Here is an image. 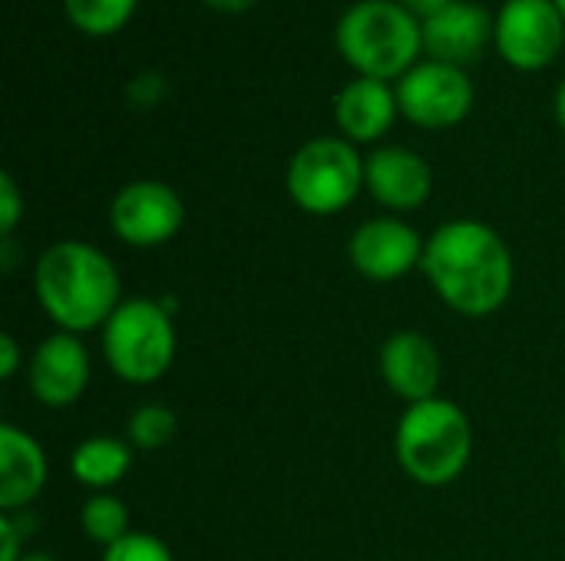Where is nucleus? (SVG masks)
<instances>
[{
    "label": "nucleus",
    "instance_id": "4468645a",
    "mask_svg": "<svg viewBox=\"0 0 565 561\" xmlns=\"http://www.w3.org/2000/svg\"><path fill=\"white\" fill-rule=\"evenodd\" d=\"M397 116H401L397 89H394V83H384V79L354 76L334 96L338 136H344L354 145L381 142L391 132V126L397 122Z\"/></svg>",
    "mask_w": 565,
    "mask_h": 561
},
{
    "label": "nucleus",
    "instance_id": "cd10ccee",
    "mask_svg": "<svg viewBox=\"0 0 565 561\" xmlns=\"http://www.w3.org/2000/svg\"><path fill=\"white\" fill-rule=\"evenodd\" d=\"M553 112H556V122H559V129L565 132V79L559 83V89H556V99H553Z\"/></svg>",
    "mask_w": 565,
    "mask_h": 561
},
{
    "label": "nucleus",
    "instance_id": "39448f33",
    "mask_svg": "<svg viewBox=\"0 0 565 561\" xmlns=\"http://www.w3.org/2000/svg\"><path fill=\"white\" fill-rule=\"evenodd\" d=\"M103 357L122 384L149 387L162 380L175 360L172 301H122L103 327Z\"/></svg>",
    "mask_w": 565,
    "mask_h": 561
},
{
    "label": "nucleus",
    "instance_id": "9b49d317",
    "mask_svg": "<svg viewBox=\"0 0 565 561\" xmlns=\"http://www.w3.org/2000/svg\"><path fill=\"white\" fill-rule=\"evenodd\" d=\"M89 370L93 367H89V354L83 341L76 334L56 331L33 347L26 360V384H30V393L43 407L63 410V407H73L86 393Z\"/></svg>",
    "mask_w": 565,
    "mask_h": 561
},
{
    "label": "nucleus",
    "instance_id": "f257e3e1",
    "mask_svg": "<svg viewBox=\"0 0 565 561\" xmlns=\"http://www.w3.org/2000/svg\"><path fill=\"white\" fill-rule=\"evenodd\" d=\"M424 274L437 298L467 317L497 314L513 291V255L500 231L477 218L444 222L424 248Z\"/></svg>",
    "mask_w": 565,
    "mask_h": 561
},
{
    "label": "nucleus",
    "instance_id": "412c9836",
    "mask_svg": "<svg viewBox=\"0 0 565 561\" xmlns=\"http://www.w3.org/2000/svg\"><path fill=\"white\" fill-rule=\"evenodd\" d=\"M103 561H175L169 546L149 532H129L122 542L103 552Z\"/></svg>",
    "mask_w": 565,
    "mask_h": 561
},
{
    "label": "nucleus",
    "instance_id": "9d476101",
    "mask_svg": "<svg viewBox=\"0 0 565 561\" xmlns=\"http://www.w3.org/2000/svg\"><path fill=\"white\" fill-rule=\"evenodd\" d=\"M424 248L427 241L414 225H407L397 215H381L367 218L354 228L348 241V258L354 271L367 281L387 284L407 278L414 268L424 265Z\"/></svg>",
    "mask_w": 565,
    "mask_h": 561
},
{
    "label": "nucleus",
    "instance_id": "f3484780",
    "mask_svg": "<svg viewBox=\"0 0 565 561\" xmlns=\"http://www.w3.org/2000/svg\"><path fill=\"white\" fill-rule=\"evenodd\" d=\"M132 470V443L119 436H89L70 453V473L93 493H109Z\"/></svg>",
    "mask_w": 565,
    "mask_h": 561
},
{
    "label": "nucleus",
    "instance_id": "393cba45",
    "mask_svg": "<svg viewBox=\"0 0 565 561\" xmlns=\"http://www.w3.org/2000/svg\"><path fill=\"white\" fill-rule=\"evenodd\" d=\"M20 367V344L10 334H0V377L10 380Z\"/></svg>",
    "mask_w": 565,
    "mask_h": 561
},
{
    "label": "nucleus",
    "instance_id": "bb28decb",
    "mask_svg": "<svg viewBox=\"0 0 565 561\" xmlns=\"http://www.w3.org/2000/svg\"><path fill=\"white\" fill-rule=\"evenodd\" d=\"M205 7H212V10H218V13H245V10H252L258 0H202Z\"/></svg>",
    "mask_w": 565,
    "mask_h": 561
},
{
    "label": "nucleus",
    "instance_id": "4be33fe9",
    "mask_svg": "<svg viewBox=\"0 0 565 561\" xmlns=\"http://www.w3.org/2000/svg\"><path fill=\"white\" fill-rule=\"evenodd\" d=\"M20 215H23V195H20V188L13 182V175L0 172V235L3 238L13 235Z\"/></svg>",
    "mask_w": 565,
    "mask_h": 561
},
{
    "label": "nucleus",
    "instance_id": "7ed1b4c3",
    "mask_svg": "<svg viewBox=\"0 0 565 561\" xmlns=\"http://www.w3.org/2000/svg\"><path fill=\"white\" fill-rule=\"evenodd\" d=\"M334 46L354 76L397 83L424 60V20L397 0H354L334 23Z\"/></svg>",
    "mask_w": 565,
    "mask_h": 561
},
{
    "label": "nucleus",
    "instance_id": "6e6552de",
    "mask_svg": "<svg viewBox=\"0 0 565 561\" xmlns=\"http://www.w3.org/2000/svg\"><path fill=\"white\" fill-rule=\"evenodd\" d=\"M565 46V20L556 0H503L493 13V50L516 73L550 69Z\"/></svg>",
    "mask_w": 565,
    "mask_h": 561
},
{
    "label": "nucleus",
    "instance_id": "a878e982",
    "mask_svg": "<svg viewBox=\"0 0 565 561\" xmlns=\"http://www.w3.org/2000/svg\"><path fill=\"white\" fill-rule=\"evenodd\" d=\"M404 10H411L417 20H427V17H434L437 10H444L447 3H454V0H397Z\"/></svg>",
    "mask_w": 565,
    "mask_h": 561
},
{
    "label": "nucleus",
    "instance_id": "a211bd4d",
    "mask_svg": "<svg viewBox=\"0 0 565 561\" xmlns=\"http://www.w3.org/2000/svg\"><path fill=\"white\" fill-rule=\"evenodd\" d=\"M79 526H83L89 542L103 546V552L113 549L116 542H122L132 532L129 529V509L113 493H93L79 509Z\"/></svg>",
    "mask_w": 565,
    "mask_h": 561
},
{
    "label": "nucleus",
    "instance_id": "dca6fc26",
    "mask_svg": "<svg viewBox=\"0 0 565 561\" xmlns=\"http://www.w3.org/2000/svg\"><path fill=\"white\" fill-rule=\"evenodd\" d=\"M46 486V453L43 446L13 423L0 427V509H26Z\"/></svg>",
    "mask_w": 565,
    "mask_h": 561
},
{
    "label": "nucleus",
    "instance_id": "20e7f679",
    "mask_svg": "<svg viewBox=\"0 0 565 561\" xmlns=\"http://www.w3.org/2000/svg\"><path fill=\"white\" fill-rule=\"evenodd\" d=\"M401 470L427 489L450 486L463 476L473 456V427L463 407L447 397L411 403L394 433Z\"/></svg>",
    "mask_w": 565,
    "mask_h": 561
},
{
    "label": "nucleus",
    "instance_id": "0eeeda50",
    "mask_svg": "<svg viewBox=\"0 0 565 561\" xmlns=\"http://www.w3.org/2000/svg\"><path fill=\"white\" fill-rule=\"evenodd\" d=\"M401 116L420 129H454L460 126L477 103L473 76L463 66L424 56L414 69H407L397 83Z\"/></svg>",
    "mask_w": 565,
    "mask_h": 561
},
{
    "label": "nucleus",
    "instance_id": "5701e85b",
    "mask_svg": "<svg viewBox=\"0 0 565 561\" xmlns=\"http://www.w3.org/2000/svg\"><path fill=\"white\" fill-rule=\"evenodd\" d=\"M126 96H129V103H136V106H152V103H159V99L166 96V79H162L159 73H152V69H142V73H136V76L129 79Z\"/></svg>",
    "mask_w": 565,
    "mask_h": 561
},
{
    "label": "nucleus",
    "instance_id": "c85d7f7f",
    "mask_svg": "<svg viewBox=\"0 0 565 561\" xmlns=\"http://www.w3.org/2000/svg\"><path fill=\"white\" fill-rule=\"evenodd\" d=\"M20 561H56L53 555H46V552H26Z\"/></svg>",
    "mask_w": 565,
    "mask_h": 561
},
{
    "label": "nucleus",
    "instance_id": "f8f14e48",
    "mask_svg": "<svg viewBox=\"0 0 565 561\" xmlns=\"http://www.w3.org/2000/svg\"><path fill=\"white\" fill-rule=\"evenodd\" d=\"M364 188L387 212H414L434 192L430 162L407 145H377L364 155Z\"/></svg>",
    "mask_w": 565,
    "mask_h": 561
},
{
    "label": "nucleus",
    "instance_id": "423d86ee",
    "mask_svg": "<svg viewBox=\"0 0 565 561\" xmlns=\"http://www.w3.org/2000/svg\"><path fill=\"white\" fill-rule=\"evenodd\" d=\"M288 198L308 215H338L364 188V155L344 136H315L288 162Z\"/></svg>",
    "mask_w": 565,
    "mask_h": 561
},
{
    "label": "nucleus",
    "instance_id": "c756f323",
    "mask_svg": "<svg viewBox=\"0 0 565 561\" xmlns=\"http://www.w3.org/2000/svg\"><path fill=\"white\" fill-rule=\"evenodd\" d=\"M556 7H559V13H563V20H565V0H556Z\"/></svg>",
    "mask_w": 565,
    "mask_h": 561
},
{
    "label": "nucleus",
    "instance_id": "ddd939ff",
    "mask_svg": "<svg viewBox=\"0 0 565 561\" xmlns=\"http://www.w3.org/2000/svg\"><path fill=\"white\" fill-rule=\"evenodd\" d=\"M493 43V13L470 0H454L424 20V56L454 66L473 63Z\"/></svg>",
    "mask_w": 565,
    "mask_h": 561
},
{
    "label": "nucleus",
    "instance_id": "f03ea898",
    "mask_svg": "<svg viewBox=\"0 0 565 561\" xmlns=\"http://www.w3.org/2000/svg\"><path fill=\"white\" fill-rule=\"evenodd\" d=\"M33 291L43 314L66 334H86L106 327L122 304V284L113 258L76 238L53 241L33 268Z\"/></svg>",
    "mask_w": 565,
    "mask_h": 561
},
{
    "label": "nucleus",
    "instance_id": "2eb2a0df",
    "mask_svg": "<svg viewBox=\"0 0 565 561\" xmlns=\"http://www.w3.org/2000/svg\"><path fill=\"white\" fill-rule=\"evenodd\" d=\"M440 354L430 337L417 331H397L381 347V377L401 400L420 403L437 397L440 387Z\"/></svg>",
    "mask_w": 565,
    "mask_h": 561
},
{
    "label": "nucleus",
    "instance_id": "aec40b11",
    "mask_svg": "<svg viewBox=\"0 0 565 561\" xmlns=\"http://www.w3.org/2000/svg\"><path fill=\"white\" fill-rule=\"evenodd\" d=\"M175 430H179V417L169 407H162V403L139 407L129 417V423H126V436H129L132 450H142V453H152V450L169 446L172 436H175Z\"/></svg>",
    "mask_w": 565,
    "mask_h": 561
},
{
    "label": "nucleus",
    "instance_id": "b1692460",
    "mask_svg": "<svg viewBox=\"0 0 565 561\" xmlns=\"http://www.w3.org/2000/svg\"><path fill=\"white\" fill-rule=\"evenodd\" d=\"M0 539H3V549H0V561H20L26 552H20V536H17V522L10 513L0 516Z\"/></svg>",
    "mask_w": 565,
    "mask_h": 561
},
{
    "label": "nucleus",
    "instance_id": "6ab92c4d",
    "mask_svg": "<svg viewBox=\"0 0 565 561\" xmlns=\"http://www.w3.org/2000/svg\"><path fill=\"white\" fill-rule=\"evenodd\" d=\"M139 0H63L73 30L86 36H113L136 17Z\"/></svg>",
    "mask_w": 565,
    "mask_h": 561
},
{
    "label": "nucleus",
    "instance_id": "1a4fd4ad",
    "mask_svg": "<svg viewBox=\"0 0 565 561\" xmlns=\"http://www.w3.org/2000/svg\"><path fill=\"white\" fill-rule=\"evenodd\" d=\"M109 225L113 235L129 248H159L182 231L185 202L159 179H136L113 195Z\"/></svg>",
    "mask_w": 565,
    "mask_h": 561
}]
</instances>
